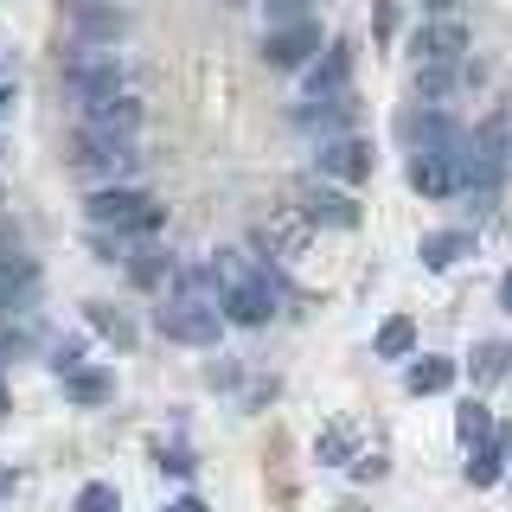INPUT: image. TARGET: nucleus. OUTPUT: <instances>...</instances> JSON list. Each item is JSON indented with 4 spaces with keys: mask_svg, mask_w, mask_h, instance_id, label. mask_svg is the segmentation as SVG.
Masks as SVG:
<instances>
[{
    "mask_svg": "<svg viewBox=\"0 0 512 512\" xmlns=\"http://www.w3.org/2000/svg\"><path fill=\"white\" fill-rule=\"evenodd\" d=\"M205 269H212V295H218L224 327H269V320H276V276H269V256L218 250Z\"/></svg>",
    "mask_w": 512,
    "mask_h": 512,
    "instance_id": "1",
    "label": "nucleus"
},
{
    "mask_svg": "<svg viewBox=\"0 0 512 512\" xmlns=\"http://www.w3.org/2000/svg\"><path fill=\"white\" fill-rule=\"evenodd\" d=\"M84 218L96 224V231H116V237H154L160 224H167V205L154 199V192L141 186H96L84 199Z\"/></svg>",
    "mask_w": 512,
    "mask_h": 512,
    "instance_id": "2",
    "label": "nucleus"
},
{
    "mask_svg": "<svg viewBox=\"0 0 512 512\" xmlns=\"http://www.w3.org/2000/svg\"><path fill=\"white\" fill-rule=\"evenodd\" d=\"M71 167L77 173H90V180H103V186H122V180H135L141 173V154H135V135H103V128H77L71 135Z\"/></svg>",
    "mask_w": 512,
    "mask_h": 512,
    "instance_id": "3",
    "label": "nucleus"
},
{
    "mask_svg": "<svg viewBox=\"0 0 512 512\" xmlns=\"http://www.w3.org/2000/svg\"><path fill=\"white\" fill-rule=\"evenodd\" d=\"M160 333L180 346H218L224 340V314H218V295H199V288H173L167 301L154 308Z\"/></svg>",
    "mask_w": 512,
    "mask_h": 512,
    "instance_id": "4",
    "label": "nucleus"
},
{
    "mask_svg": "<svg viewBox=\"0 0 512 512\" xmlns=\"http://www.w3.org/2000/svg\"><path fill=\"white\" fill-rule=\"evenodd\" d=\"M506 167H512V109H493L468 135V186L461 192H500Z\"/></svg>",
    "mask_w": 512,
    "mask_h": 512,
    "instance_id": "5",
    "label": "nucleus"
},
{
    "mask_svg": "<svg viewBox=\"0 0 512 512\" xmlns=\"http://www.w3.org/2000/svg\"><path fill=\"white\" fill-rule=\"evenodd\" d=\"M64 84H71L77 103H96V96H116L122 90V58L109 45H77L64 58Z\"/></svg>",
    "mask_w": 512,
    "mask_h": 512,
    "instance_id": "6",
    "label": "nucleus"
},
{
    "mask_svg": "<svg viewBox=\"0 0 512 512\" xmlns=\"http://www.w3.org/2000/svg\"><path fill=\"white\" fill-rule=\"evenodd\" d=\"M372 167H378V154H372V141L352 128V135H327L314 148V173L320 180H340V186H365L372 180Z\"/></svg>",
    "mask_w": 512,
    "mask_h": 512,
    "instance_id": "7",
    "label": "nucleus"
},
{
    "mask_svg": "<svg viewBox=\"0 0 512 512\" xmlns=\"http://www.w3.org/2000/svg\"><path fill=\"white\" fill-rule=\"evenodd\" d=\"M410 186L423 199H455L468 186V154H436V148H410Z\"/></svg>",
    "mask_w": 512,
    "mask_h": 512,
    "instance_id": "8",
    "label": "nucleus"
},
{
    "mask_svg": "<svg viewBox=\"0 0 512 512\" xmlns=\"http://www.w3.org/2000/svg\"><path fill=\"white\" fill-rule=\"evenodd\" d=\"M320 26H314V13H301V20H288V26H269V39H263V64L269 71H301L314 52H320Z\"/></svg>",
    "mask_w": 512,
    "mask_h": 512,
    "instance_id": "9",
    "label": "nucleus"
},
{
    "mask_svg": "<svg viewBox=\"0 0 512 512\" xmlns=\"http://www.w3.org/2000/svg\"><path fill=\"white\" fill-rule=\"evenodd\" d=\"M404 141L410 148H436V154H468V128L448 116V109H429V103H410Z\"/></svg>",
    "mask_w": 512,
    "mask_h": 512,
    "instance_id": "10",
    "label": "nucleus"
},
{
    "mask_svg": "<svg viewBox=\"0 0 512 512\" xmlns=\"http://www.w3.org/2000/svg\"><path fill=\"white\" fill-rule=\"evenodd\" d=\"M468 52H474L468 26L448 20V13H436L429 26L410 32V64H455V58H468Z\"/></svg>",
    "mask_w": 512,
    "mask_h": 512,
    "instance_id": "11",
    "label": "nucleus"
},
{
    "mask_svg": "<svg viewBox=\"0 0 512 512\" xmlns=\"http://www.w3.org/2000/svg\"><path fill=\"white\" fill-rule=\"evenodd\" d=\"M295 128H308V135H352L359 128V96L352 90H333V96H308V103L295 109Z\"/></svg>",
    "mask_w": 512,
    "mask_h": 512,
    "instance_id": "12",
    "label": "nucleus"
},
{
    "mask_svg": "<svg viewBox=\"0 0 512 512\" xmlns=\"http://www.w3.org/2000/svg\"><path fill=\"white\" fill-rule=\"evenodd\" d=\"M314 237V218L301 212V205H282V212H269L263 224H256V250L263 256H301Z\"/></svg>",
    "mask_w": 512,
    "mask_h": 512,
    "instance_id": "13",
    "label": "nucleus"
},
{
    "mask_svg": "<svg viewBox=\"0 0 512 512\" xmlns=\"http://www.w3.org/2000/svg\"><path fill=\"white\" fill-rule=\"evenodd\" d=\"M468 84V58L455 64H410V103H429V109H448Z\"/></svg>",
    "mask_w": 512,
    "mask_h": 512,
    "instance_id": "14",
    "label": "nucleus"
},
{
    "mask_svg": "<svg viewBox=\"0 0 512 512\" xmlns=\"http://www.w3.org/2000/svg\"><path fill=\"white\" fill-rule=\"evenodd\" d=\"M77 109H84V122H90V128H103V135H135L141 116H148V109H141V96H128V90L96 96V103H77Z\"/></svg>",
    "mask_w": 512,
    "mask_h": 512,
    "instance_id": "15",
    "label": "nucleus"
},
{
    "mask_svg": "<svg viewBox=\"0 0 512 512\" xmlns=\"http://www.w3.org/2000/svg\"><path fill=\"white\" fill-rule=\"evenodd\" d=\"M301 212H308L314 224H333V231H359V218H365L346 186H308L301 192Z\"/></svg>",
    "mask_w": 512,
    "mask_h": 512,
    "instance_id": "16",
    "label": "nucleus"
},
{
    "mask_svg": "<svg viewBox=\"0 0 512 512\" xmlns=\"http://www.w3.org/2000/svg\"><path fill=\"white\" fill-rule=\"evenodd\" d=\"M301 71H308V96H333V90H346V77H352V45H346V39L320 45V52L301 64Z\"/></svg>",
    "mask_w": 512,
    "mask_h": 512,
    "instance_id": "17",
    "label": "nucleus"
},
{
    "mask_svg": "<svg viewBox=\"0 0 512 512\" xmlns=\"http://www.w3.org/2000/svg\"><path fill=\"white\" fill-rule=\"evenodd\" d=\"M32 295H39V269H32V256H7V250H0V314H26Z\"/></svg>",
    "mask_w": 512,
    "mask_h": 512,
    "instance_id": "18",
    "label": "nucleus"
},
{
    "mask_svg": "<svg viewBox=\"0 0 512 512\" xmlns=\"http://www.w3.org/2000/svg\"><path fill=\"white\" fill-rule=\"evenodd\" d=\"M64 397H71L77 410L109 404V397H116V372H109V365H77V372L64 378Z\"/></svg>",
    "mask_w": 512,
    "mask_h": 512,
    "instance_id": "19",
    "label": "nucleus"
},
{
    "mask_svg": "<svg viewBox=\"0 0 512 512\" xmlns=\"http://www.w3.org/2000/svg\"><path fill=\"white\" fill-rule=\"evenodd\" d=\"M468 250H474V237H468V231H429L416 256H423V269H429V276H448V269H455Z\"/></svg>",
    "mask_w": 512,
    "mask_h": 512,
    "instance_id": "20",
    "label": "nucleus"
},
{
    "mask_svg": "<svg viewBox=\"0 0 512 512\" xmlns=\"http://www.w3.org/2000/svg\"><path fill=\"white\" fill-rule=\"evenodd\" d=\"M448 384H455V359H436V352H429V359L404 365V391L410 397H436V391H448Z\"/></svg>",
    "mask_w": 512,
    "mask_h": 512,
    "instance_id": "21",
    "label": "nucleus"
},
{
    "mask_svg": "<svg viewBox=\"0 0 512 512\" xmlns=\"http://www.w3.org/2000/svg\"><path fill=\"white\" fill-rule=\"evenodd\" d=\"M122 269H128V282H135V288H160V282L173 276V250H154V244L122 250Z\"/></svg>",
    "mask_w": 512,
    "mask_h": 512,
    "instance_id": "22",
    "label": "nucleus"
},
{
    "mask_svg": "<svg viewBox=\"0 0 512 512\" xmlns=\"http://www.w3.org/2000/svg\"><path fill=\"white\" fill-rule=\"evenodd\" d=\"M352 442H359V423H327V429L314 436V461L346 468V461H352Z\"/></svg>",
    "mask_w": 512,
    "mask_h": 512,
    "instance_id": "23",
    "label": "nucleus"
},
{
    "mask_svg": "<svg viewBox=\"0 0 512 512\" xmlns=\"http://www.w3.org/2000/svg\"><path fill=\"white\" fill-rule=\"evenodd\" d=\"M372 352H378V359H410V352H416V320H410V314H391V320L378 327Z\"/></svg>",
    "mask_w": 512,
    "mask_h": 512,
    "instance_id": "24",
    "label": "nucleus"
},
{
    "mask_svg": "<svg viewBox=\"0 0 512 512\" xmlns=\"http://www.w3.org/2000/svg\"><path fill=\"white\" fill-rule=\"evenodd\" d=\"M468 372H474V384H500V378L512 372V340H487V346H474Z\"/></svg>",
    "mask_w": 512,
    "mask_h": 512,
    "instance_id": "25",
    "label": "nucleus"
},
{
    "mask_svg": "<svg viewBox=\"0 0 512 512\" xmlns=\"http://www.w3.org/2000/svg\"><path fill=\"white\" fill-rule=\"evenodd\" d=\"M487 436H493V410L480 404V397H468V404L455 410V442H461V448H480Z\"/></svg>",
    "mask_w": 512,
    "mask_h": 512,
    "instance_id": "26",
    "label": "nucleus"
},
{
    "mask_svg": "<svg viewBox=\"0 0 512 512\" xmlns=\"http://www.w3.org/2000/svg\"><path fill=\"white\" fill-rule=\"evenodd\" d=\"M77 26H84V45H96V39H122V32H128V20H122L116 7H84V13H77Z\"/></svg>",
    "mask_w": 512,
    "mask_h": 512,
    "instance_id": "27",
    "label": "nucleus"
},
{
    "mask_svg": "<svg viewBox=\"0 0 512 512\" xmlns=\"http://www.w3.org/2000/svg\"><path fill=\"white\" fill-rule=\"evenodd\" d=\"M71 512H122V493L109 487V480H84L77 500H71Z\"/></svg>",
    "mask_w": 512,
    "mask_h": 512,
    "instance_id": "28",
    "label": "nucleus"
},
{
    "mask_svg": "<svg viewBox=\"0 0 512 512\" xmlns=\"http://www.w3.org/2000/svg\"><path fill=\"white\" fill-rule=\"evenodd\" d=\"M84 314H90V327H96V333H109L116 346H135V327H128V320H122L116 308H109V301H90Z\"/></svg>",
    "mask_w": 512,
    "mask_h": 512,
    "instance_id": "29",
    "label": "nucleus"
},
{
    "mask_svg": "<svg viewBox=\"0 0 512 512\" xmlns=\"http://www.w3.org/2000/svg\"><path fill=\"white\" fill-rule=\"evenodd\" d=\"M346 474H352V480H384V448H352Z\"/></svg>",
    "mask_w": 512,
    "mask_h": 512,
    "instance_id": "30",
    "label": "nucleus"
},
{
    "mask_svg": "<svg viewBox=\"0 0 512 512\" xmlns=\"http://www.w3.org/2000/svg\"><path fill=\"white\" fill-rule=\"evenodd\" d=\"M45 365H52L58 378H71L77 365H84V340H58V346H52V359H45Z\"/></svg>",
    "mask_w": 512,
    "mask_h": 512,
    "instance_id": "31",
    "label": "nucleus"
},
{
    "mask_svg": "<svg viewBox=\"0 0 512 512\" xmlns=\"http://www.w3.org/2000/svg\"><path fill=\"white\" fill-rule=\"evenodd\" d=\"M372 26H378V39L391 45L397 26H404V7H397V0H378V7H372Z\"/></svg>",
    "mask_w": 512,
    "mask_h": 512,
    "instance_id": "32",
    "label": "nucleus"
},
{
    "mask_svg": "<svg viewBox=\"0 0 512 512\" xmlns=\"http://www.w3.org/2000/svg\"><path fill=\"white\" fill-rule=\"evenodd\" d=\"M154 468H167V474H180V480H186V474H192V455H186L180 442H167V448L154 442Z\"/></svg>",
    "mask_w": 512,
    "mask_h": 512,
    "instance_id": "33",
    "label": "nucleus"
},
{
    "mask_svg": "<svg viewBox=\"0 0 512 512\" xmlns=\"http://www.w3.org/2000/svg\"><path fill=\"white\" fill-rule=\"evenodd\" d=\"M90 250H96V263H122V237L116 231H96L90 224Z\"/></svg>",
    "mask_w": 512,
    "mask_h": 512,
    "instance_id": "34",
    "label": "nucleus"
},
{
    "mask_svg": "<svg viewBox=\"0 0 512 512\" xmlns=\"http://www.w3.org/2000/svg\"><path fill=\"white\" fill-rule=\"evenodd\" d=\"M301 13H308V0H269V26H288Z\"/></svg>",
    "mask_w": 512,
    "mask_h": 512,
    "instance_id": "35",
    "label": "nucleus"
},
{
    "mask_svg": "<svg viewBox=\"0 0 512 512\" xmlns=\"http://www.w3.org/2000/svg\"><path fill=\"white\" fill-rule=\"evenodd\" d=\"M7 109H13V64L0 58V116H7Z\"/></svg>",
    "mask_w": 512,
    "mask_h": 512,
    "instance_id": "36",
    "label": "nucleus"
},
{
    "mask_svg": "<svg viewBox=\"0 0 512 512\" xmlns=\"http://www.w3.org/2000/svg\"><path fill=\"white\" fill-rule=\"evenodd\" d=\"M167 512H212V506H205V500H199V493H180V500H173Z\"/></svg>",
    "mask_w": 512,
    "mask_h": 512,
    "instance_id": "37",
    "label": "nucleus"
},
{
    "mask_svg": "<svg viewBox=\"0 0 512 512\" xmlns=\"http://www.w3.org/2000/svg\"><path fill=\"white\" fill-rule=\"evenodd\" d=\"M500 308L512 314V269H506V276H500Z\"/></svg>",
    "mask_w": 512,
    "mask_h": 512,
    "instance_id": "38",
    "label": "nucleus"
},
{
    "mask_svg": "<svg viewBox=\"0 0 512 512\" xmlns=\"http://www.w3.org/2000/svg\"><path fill=\"white\" fill-rule=\"evenodd\" d=\"M7 493H13V468H7V461H0V500H7Z\"/></svg>",
    "mask_w": 512,
    "mask_h": 512,
    "instance_id": "39",
    "label": "nucleus"
},
{
    "mask_svg": "<svg viewBox=\"0 0 512 512\" xmlns=\"http://www.w3.org/2000/svg\"><path fill=\"white\" fill-rule=\"evenodd\" d=\"M423 7H429V13H448V7H455V0H423Z\"/></svg>",
    "mask_w": 512,
    "mask_h": 512,
    "instance_id": "40",
    "label": "nucleus"
},
{
    "mask_svg": "<svg viewBox=\"0 0 512 512\" xmlns=\"http://www.w3.org/2000/svg\"><path fill=\"white\" fill-rule=\"evenodd\" d=\"M0 154H7V141H0Z\"/></svg>",
    "mask_w": 512,
    "mask_h": 512,
    "instance_id": "41",
    "label": "nucleus"
}]
</instances>
